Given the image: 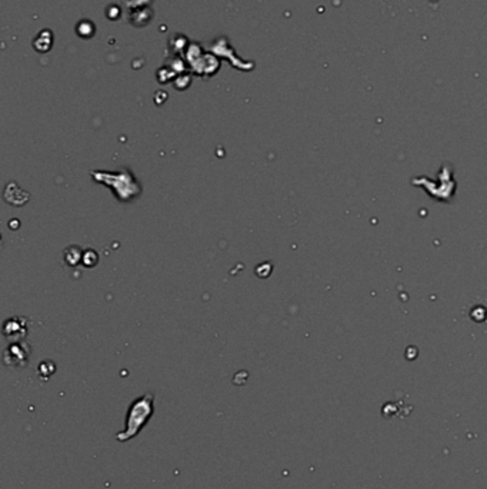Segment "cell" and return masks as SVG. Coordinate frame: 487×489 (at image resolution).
<instances>
[{
	"mask_svg": "<svg viewBox=\"0 0 487 489\" xmlns=\"http://www.w3.org/2000/svg\"><path fill=\"white\" fill-rule=\"evenodd\" d=\"M90 176L94 182L104 185L110 189L114 197L123 202L129 203L142 195V185L136 178V175L130 171L129 168H123L120 171H92Z\"/></svg>",
	"mask_w": 487,
	"mask_h": 489,
	"instance_id": "6da1fadb",
	"label": "cell"
},
{
	"mask_svg": "<svg viewBox=\"0 0 487 489\" xmlns=\"http://www.w3.org/2000/svg\"><path fill=\"white\" fill-rule=\"evenodd\" d=\"M154 413V395L152 392H146L145 395L136 398L129 405L126 419H125V429L120 430L116 435V441L125 444L130 439L136 438L140 430L145 428L152 419Z\"/></svg>",
	"mask_w": 487,
	"mask_h": 489,
	"instance_id": "7a4b0ae2",
	"label": "cell"
},
{
	"mask_svg": "<svg viewBox=\"0 0 487 489\" xmlns=\"http://www.w3.org/2000/svg\"><path fill=\"white\" fill-rule=\"evenodd\" d=\"M29 355H30L29 345H26L25 342L12 343L5 351V363L9 366H13V368L26 366V363L29 360Z\"/></svg>",
	"mask_w": 487,
	"mask_h": 489,
	"instance_id": "3957f363",
	"label": "cell"
},
{
	"mask_svg": "<svg viewBox=\"0 0 487 489\" xmlns=\"http://www.w3.org/2000/svg\"><path fill=\"white\" fill-rule=\"evenodd\" d=\"M17 329L26 334L25 319H22V317H20V320H19V317H13V319H9V320L5 322V329H3V332H5V336H6V338L15 336V335L17 334Z\"/></svg>",
	"mask_w": 487,
	"mask_h": 489,
	"instance_id": "277c9868",
	"label": "cell"
},
{
	"mask_svg": "<svg viewBox=\"0 0 487 489\" xmlns=\"http://www.w3.org/2000/svg\"><path fill=\"white\" fill-rule=\"evenodd\" d=\"M82 257H83V250L76 245L65 249V262L69 266H77L82 262Z\"/></svg>",
	"mask_w": 487,
	"mask_h": 489,
	"instance_id": "5b68a950",
	"label": "cell"
},
{
	"mask_svg": "<svg viewBox=\"0 0 487 489\" xmlns=\"http://www.w3.org/2000/svg\"><path fill=\"white\" fill-rule=\"evenodd\" d=\"M99 262V255L97 252L93 250V249H86L83 252V257H82V263L85 267H93V266L97 265Z\"/></svg>",
	"mask_w": 487,
	"mask_h": 489,
	"instance_id": "8992f818",
	"label": "cell"
}]
</instances>
